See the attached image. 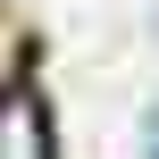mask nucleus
Listing matches in <instances>:
<instances>
[{
  "instance_id": "nucleus-1",
  "label": "nucleus",
  "mask_w": 159,
  "mask_h": 159,
  "mask_svg": "<svg viewBox=\"0 0 159 159\" xmlns=\"http://www.w3.org/2000/svg\"><path fill=\"white\" fill-rule=\"evenodd\" d=\"M0 159H50V134H42V101L17 84L8 109H0Z\"/></svg>"
}]
</instances>
